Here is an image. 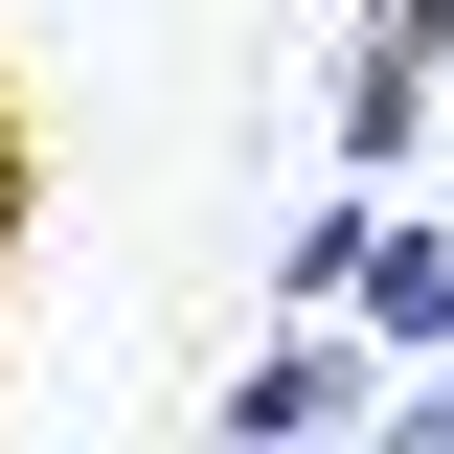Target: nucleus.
I'll return each instance as SVG.
<instances>
[{
    "label": "nucleus",
    "instance_id": "1",
    "mask_svg": "<svg viewBox=\"0 0 454 454\" xmlns=\"http://www.w3.org/2000/svg\"><path fill=\"white\" fill-rule=\"evenodd\" d=\"M205 432H227V454H318V432H387V340H364V318L318 295V318H273V340H250V364L205 387Z\"/></svg>",
    "mask_w": 454,
    "mask_h": 454
},
{
    "label": "nucleus",
    "instance_id": "3",
    "mask_svg": "<svg viewBox=\"0 0 454 454\" xmlns=\"http://www.w3.org/2000/svg\"><path fill=\"white\" fill-rule=\"evenodd\" d=\"M340 318L387 340V364H432V340H454V205H387V227H364V295H340Z\"/></svg>",
    "mask_w": 454,
    "mask_h": 454
},
{
    "label": "nucleus",
    "instance_id": "6",
    "mask_svg": "<svg viewBox=\"0 0 454 454\" xmlns=\"http://www.w3.org/2000/svg\"><path fill=\"white\" fill-rule=\"evenodd\" d=\"M23 205H46V182H23V114H0V273H23Z\"/></svg>",
    "mask_w": 454,
    "mask_h": 454
},
{
    "label": "nucleus",
    "instance_id": "5",
    "mask_svg": "<svg viewBox=\"0 0 454 454\" xmlns=\"http://www.w3.org/2000/svg\"><path fill=\"white\" fill-rule=\"evenodd\" d=\"M387 454H454V340H432V364H387Z\"/></svg>",
    "mask_w": 454,
    "mask_h": 454
},
{
    "label": "nucleus",
    "instance_id": "4",
    "mask_svg": "<svg viewBox=\"0 0 454 454\" xmlns=\"http://www.w3.org/2000/svg\"><path fill=\"white\" fill-rule=\"evenodd\" d=\"M364 227H387V182L340 160V182H318V205H295V227H273V318H318V295H364Z\"/></svg>",
    "mask_w": 454,
    "mask_h": 454
},
{
    "label": "nucleus",
    "instance_id": "2",
    "mask_svg": "<svg viewBox=\"0 0 454 454\" xmlns=\"http://www.w3.org/2000/svg\"><path fill=\"white\" fill-rule=\"evenodd\" d=\"M432 114H454V68L409 46V23H364V46H340V160H364V182L432 160Z\"/></svg>",
    "mask_w": 454,
    "mask_h": 454
}]
</instances>
